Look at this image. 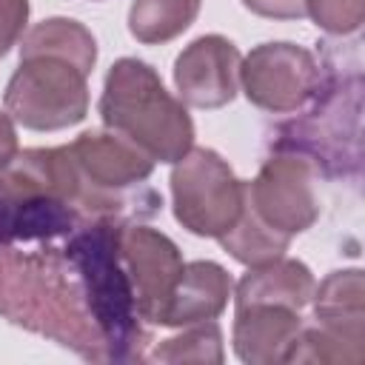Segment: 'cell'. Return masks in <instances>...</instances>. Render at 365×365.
Listing matches in <instances>:
<instances>
[{
    "label": "cell",
    "instance_id": "12",
    "mask_svg": "<svg viewBox=\"0 0 365 365\" xmlns=\"http://www.w3.org/2000/svg\"><path fill=\"white\" fill-rule=\"evenodd\" d=\"M231 294H234V282L222 265L211 259L185 262L157 325L185 328L197 322H211L225 311Z\"/></svg>",
    "mask_w": 365,
    "mask_h": 365
},
{
    "label": "cell",
    "instance_id": "19",
    "mask_svg": "<svg viewBox=\"0 0 365 365\" xmlns=\"http://www.w3.org/2000/svg\"><path fill=\"white\" fill-rule=\"evenodd\" d=\"M154 362H171V365H180V362H211V365H220L225 359L222 354V331L220 325L211 319V322H197V325H185L182 334L177 336H168L163 339L154 354H151Z\"/></svg>",
    "mask_w": 365,
    "mask_h": 365
},
{
    "label": "cell",
    "instance_id": "13",
    "mask_svg": "<svg viewBox=\"0 0 365 365\" xmlns=\"http://www.w3.org/2000/svg\"><path fill=\"white\" fill-rule=\"evenodd\" d=\"M314 288H317V279L305 262L277 257V259L251 265L248 274H242V279L237 282V291L231 297L237 308L279 305V308L302 311L311 302Z\"/></svg>",
    "mask_w": 365,
    "mask_h": 365
},
{
    "label": "cell",
    "instance_id": "14",
    "mask_svg": "<svg viewBox=\"0 0 365 365\" xmlns=\"http://www.w3.org/2000/svg\"><path fill=\"white\" fill-rule=\"evenodd\" d=\"M86 225L83 217L51 197H14L0 194V245L46 242Z\"/></svg>",
    "mask_w": 365,
    "mask_h": 365
},
{
    "label": "cell",
    "instance_id": "9",
    "mask_svg": "<svg viewBox=\"0 0 365 365\" xmlns=\"http://www.w3.org/2000/svg\"><path fill=\"white\" fill-rule=\"evenodd\" d=\"M240 51L222 34H202L188 43L174 63L180 100L194 108H222L240 88Z\"/></svg>",
    "mask_w": 365,
    "mask_h": 365
},
{
    "label": "cell",
    "instance_id": "21",
    "mask_svg": "<svg viewBox=\"0 0 365 365\" xmlns=\"http://www.w3.org/2000/svg\"><path fill=\"white\" fill-rule=\"evenodd\" d=\"M305 14L328 34H354L365 20V0H305Z\"/></svg>",
    "mask_w": 365,
    "mask_h": 365
},
{
    "label": "cell",
    "instance_id": "11",
    "mask_svg": "<svg viewBox=\"0 0 365 365\" xmlns=\"http://www.w3.org/2000/svg\"><path fill=\"white\" fill-rule=\"evenodd\" d=\"M302 331L299 311L279 305H245L234 317V354L248 365L288 362Z\"/></svg>",
    "mask_w": 365,
    "mask_h": 365
},
{
    "label": "cell",
    "instance_id": "16",
    "mask_svg": "<svg viewBox=\"0 0 365 365\" xmlns=\"http://www.w3.org/2000/svg\"><path fill=\"white\" fill-rule=\"evenodd\" d=\"M37 54L66 60L77 66L83 74H91L97 63V40L83 23L68 17H51L31 26L23 34L20 57H37Z\"/></svg>",
    "mask_w": 365,
    "mask_h": 365
},
{
    "label": "cell",
    "instance_id": "3",
    "mask_svg": "<svg viewBox=\"0 0 365 365\" xmlns=\"http://www.w3.org/2000/svg\"><path fill=\"white\" fill-rule=\"evenodd\" d=\"M117 225L120 222L114 220H94L74 228L68 234L66 254L77 265L88 311L106 339L108 359H143L148 334L117 251Z\"/></svg>",
    "mask_w": 365,
    "mask_h": 365
},
{
    "label": "cell",
    "instance_id": "17",
    "mask_svg": "<svg viewBox=\"0 0 365 365\" xmlns=\"http://www.w3.org/2000/svg\"><path fill=\"white\" fill-rule=\"evenodd\" d=\"M202 0H134L128 9V31L145 46L180 37L200 14Z\"/></svg>",
    "mask_w": 365,
    "mask_h": 365
},
{
    "label": "cell",
    "instance_id": "7",
    "mask_svg": "<svg viewBox=\"0 0 365 365\" xmlns=\"http://www.w3.org/2000/svg\"><path fill=\"white\" fill-rule=\"evenodd\" d=\"M245 202L265 225L294 240L319 217L314 165L299 154H271L257 177L245 182Z\"/></svg>",
    "mask_w": 365,
    "mask_h": 365
},
{
    "label": "cell",
    "instance_id": "2",
    "mask_svg": "<svg viewBox=\"0 0 365 365\" xmlns=\"http://www.w3.org/2000/svg\"><path fill=\"white\" fill-rule=\"evenodd\" d=\"M100 117L106 128L140 145L154 163H177L194 145L185 103L165 91L160 74L137 57H123L108 68Z\"/></svg>",
    "mask_w": 365,
    "mask_h": 365
},
{
    "label": "cell",
    "instance_id": "8",
    "mask_svg": "<svg viewBox=\"0 0 365 365\" xmlns=\"http://www.w3.org/2000/svg\"><path fill=\"white\" fill-rule=\"evenodd\" d=\"M117 251L128 274L140 319L157 325L185 265L180 248L148 225H117Z\"/></svg>",
    "mask_w": 365,
    "mask_h": 365
},
{
    "label": "cell",
    "instance_id": "18",
    "mask_svg": "<svg viewBox=\"0 0 365 365\" xmlns=\"http://www.w3.org/2000/svg\"><path fill=\"white\" fill-rule=\"evenodd\" d=\"M220 245L237 262L251 268V265H259V262L282 257L288 251V245H291V237H285V234L274 231L271 225H265L242 197V211H240L237 222L220 237Z\"/></svg>",
    "mask_w": 365,
    "mask_h": 365
},
{
    "label": "cell",
    "instance_id": "1",
    "mask_svg": "<svg viewBox=\"0 0 365 365\" xmlns=\"http://www.w3.org/2000/svg\"><path fill=\"white\" fill-rule=\"evenodd\" d=\"M0 317L71 348L83 359L108 362L106 339L66 248L0 245Z\"/></svg>",
    "mask_w": 365,
    "mask_h": 365
},
{
    "label": "cell",
    "instance_id": "15",
    "mask_svg": "<svg viewBox=\"0 0 365 365\" xmlns=\"http://www.w3.org/2000/svg\"><path fill=\"white\" fill-rule=\"evenodd\" d=\"M311 302L322 328L365 342V279L359 268L328 274L314 288Z\"/></svg>",
    "mask_w": 365,
    "mask_h": 365
},
{
    "label": "cell",
    "instance_id": "6",
    "mask_svg": "<svg viewBox=\"0 0 365 365\" xmlns=\"http://www.w3.org/2000/svg\"><path fill=\"white\" fill-rule=\"evenodd\" d=\"M240 86L257 108L291 114L319 91V66L302 46L262 43L242 57Z\"/></svg>",
    "mask_w": 365,
    "mask_h": 365
},
{
    "label": "cell",
    "instance_id": "23",
    "mask_svg": "<svg viewBox=\"0 0 365 365\" xmlns=\"http://www.w3.org/2000/svg\"><path fill=\"white\" fill-rule=\"evenodd\" d=\"M242 6L259 17L271 20H299L305 17V0H242Z\"/></svg>",
    "mask_w": 365,
    "mask_h": 365
},
{
    "label": "cell",
    "instance_id": "22",
    "mask_svg": "<svg viewBox=\"0 0 365 365\" xmlns=\"http://www.w3.org/2000/svg\"><path fill=\"white\" fill-rule=\"evenodd\" d=\"M29 23V0H0V54H6Z\"/></svg>",
    "mask_w": 365,
    "mask_h": 365
},
{
    "label": "cell",
    "instance_id": "24",
    "mask_svg": "<svg viewBox=\"0 0 365 365\" xmlns=\"http://www.w3.org/2000/svg\"><path fill=\"white\" fill-rule=\"evenodd\" d=\"M17 154V131H14V120L0 111V171L3 165Z\"/></svg>",
    "mask_w": 365,
    "mask_h": 365
},
{
    "label": "cell",
    "instance_id": "4",
    "mask_svg": "<svg viewBox=\"0 0 365 365\" xmlns=\"http://www.w3.org/2000/svg\"><path fill=\"white\" fill-rule=\"evenodd\" d=\"M6 114L31 131H60L88 114V74L57 57H20L6 94Z\"/></svg>",
    "mask_w": 365,
    "mask_h": 365
},
{
    "label": "cell",
    "instance_id": "20",
    "mask_svg": "<svg viewBox=\"0 0 365 365\" xmlns=\"http://www.w3.org/2000/svg\"><path fill=\"white\" fill-rule=\"evenodd\" d=\"M288 362H319V365H359L365 362V342L336 334L331 328H302Z\"/></svg>",
    "mask_w": 365,
    "mask_h": 365
},
{
    "label": "cell",
    "instance_id": "5",
    "mask_svg": "<svg viewBox=\"0 0 365 365\" xmlns=\"http://www.w3.org/2000/svg\"><path fill=\"white\" fill-rule=\"evenodd\" d=\"M245 182L214 148H188L171 168V200L177 222L197 234L220 240L240 217Z\"/></svg>",
    "mask_w": 365,
    "mask_h": 365
},
{
    "label": "cell",
    "instance_id": "10",
    "mask_svg": "<svg viewBox=\"0 0 365 365\" xmlns=\"http://www.w3.org/2000/svg\"><path fill=\"white\" fill-rule=\"evenodd\" d=\"M83 180L108 197H137L131 188L143 185L151 171L154 160L125 140L117 131H83L71 145H68Z\"/></svg>",
    "mask_w": 365,
    "mask_h": 365
}]
</instances>
